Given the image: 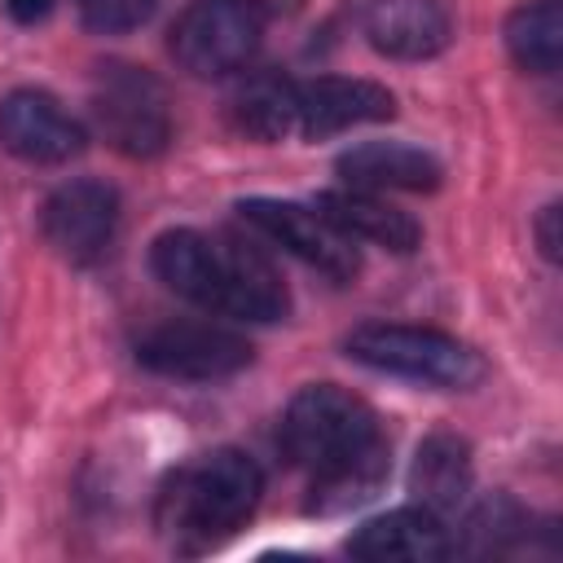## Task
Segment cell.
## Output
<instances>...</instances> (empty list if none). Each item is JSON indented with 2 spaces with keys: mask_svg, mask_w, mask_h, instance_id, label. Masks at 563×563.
Listing matches in <instances>:
<instances>
[{
  "mask_svg": "<svg viewBox=\"0 0 563 563\" xmlns=\"http://www.w3.org/2000/svg\"><path fill=\"white\" fill-rule=\"evenodd\" d=\"M282 453L312 475V510H347L378 493L387 479V435L378 413L334 383H308L282 413Z\"/></svg>",
  "mask_w": 563,
  "mask_h": 563,
  "instance_id": "obj_1",
  "label": "cell"
},
{
  "mask_svg": "<svg viewBox=\"0 0 563 563\" xmlns=\"http://www.w3.org/2000/svg\"><path fill=\"white\" fill-rule=\"evenodd\" d=\"M150 268L180 299L233 321L268 325L290 312V290L273 260L238 238L167 229L150 246Z\"/></svg>",
  "mask_w": 563,
  "mask_h": 563,
  "instance_id": "obj_2",
  "label": "cell"
},
{
  "mask_svg": "<svg viewBox=\"0 0 563 563\" xmlns=\"http://www.w3.org/2000/svg\"><path fill=\"white\" fill-rule=\"evenodd\" d=\"M260 497V462L242 449H211L163 475L154 497V528L176 554H207L246 528Z\"/></svg>",
  "mask_w": 563,
  "mask_h": 563,
  "instance_id": "obj_3",
  "label": "cell"
},
{
  "mask_svg": "<svg viewBox=\"0 0 563 563\" xmlns=\"http://www.w3.org/2000/svg\"><path fill=\"white\" fill-rule=\"evenodd\" d=\"M343 352L378 374H396L422 387L466 391L484 378V356L462 343L457 334L431 325H400V321H365L343 339Z\"/></svg>",
  "mask_w": 563,
  "mask_h": 563,
  "instance_id": "obj_4",
  "label": "cell"
},
{
  "mask_svg": "<svg viewBox=\"0 0 563 563\" xmlns=\"http://www.w3.org/2000/svg\"><path fill=\"white\" fill-rule=\"evenodd\" d=\"M92 119L101 136L128 158H154L172 141L167 88L145 66H128V62L101 66L92 84Z\"/></svg>",
  "mask_w": 563,
  "mask_h": 563,
  "instance_id": "obj_5",
  "label": "cell"
},
{
  "mask_svg": "<svg viewBox=\"0 0 563 563\" xmlns=\"http://www.w3.org/2000/svg\"><path fill=\"white\" fill-rule=\"evenodd\" d=\"M264 40V13L255 0H194L172 22V57L198 79H220L242 70Z\"/></svg>",
  "mask_w": 563,
  "mask_h": 563,
  "instance_id": "obj_6",
  "label": "cell"
},
{
  "mask_svg": "<svg viewBox=\"0 0 563 563\" xmlns=\"http://www.w3.org/2000/svg\"><path fill=\"white\" fill-rule=\"evenodd\" d=\"M251 352L255 347L238 330L216 321H163L132 343L136 365L163 378H185V383L233 378L238 369L251 365Z\"/></svg>",
  "mask_w": 563,
  "mask_h": 563,
  "instance_id": "obj_7",
  "label": "cell"
},
{
  "mask_svg": "<svg viewBox=\"0 0 563 563\" xmlns=\"http://www.w3.org/2000/svg\"><path fill=\"white\" fill-rule=\"evenodd\" d=\"M238 216H242V224L251 233L268 238L286 255H295L308 268L325 273L330 282H352L361 273L356 242L343 229H334L317 207L286 202V198H242L238 202Z\"/></svg>",
  "mask_w": 563,
  "mask_h": 563,
  "instance_id": "obj_8",
  "label": "cell"
},
{
  "mask_svg": "<svg viewBox=\"0 0 563 563\" xmlns=\"http://www.w3.org/2000/svg\"><path fill=\"white\" fill-rule=\"evenodd\" d=\"M114 229H119V194L92 176L57 185L40 207L44 242L70 264L101 260L114 242Z\"/></svg>",
  "mask_w": 563,
  "mask_h": 563,
  "instance_id": "obj_9",
  "label": "cell"
},
{
  "mask_svg": "<svg viewBox=\"0 0 563 563\" xmlns=\"http://www.w3.org/2000/svg\"><path fill=\"white\" fill-rule=\"evenodd\" d=\"M0 145L22 163L57 167L84 154L88 132L44 88H13L0 97Z\"/></svg>",
  "mask_w": 563,
  "mask_h": 563,
  "instance_id": "obj_10",
  "label": "cell"
},
{
  "mask_svg": "<svg viewBox=\"0 0 563 563\" xmlns=\"http://www.w3.org/2000/svg\"><path fill=\"white\" fill-rule=\"evenodd\" d=\"M396 114V97L374 79H347V75H317L295 79V132L308 141L339 136L361 123H383Z\"/></svg>",
  "mask_w": 563,
  "mask_h": 563,
  "instance_id": "obj_11",
  "label": "cell"
},
{
  "mask_svg": "<svg viewBox=\"0 0 563 563\" xmlns=\"http://www.w3.org/2000/svg\"><path fill=\"white\" fill-rule=\"evenodd\" d=\"M457 541L449 537L444 519L427 506L387 510L347 537V554L365 563H435V559H449Z\"/></svg>",
  "mask_w": 563,
  "mask_h": 563,
  "instance_id": "obj_12",
  "label": "cell"
},
{
  "mask_svg": "<svg viewBox=\"0 0 563 563\" xmlns=\"http://www.w3.org/2000/svg\"><path fill=\"white\" fill-rule=\"evenodd\" d=\"M453 35V18L444 0H369L365 40L396 62L435 57Z\"/></svg>",
  "mask_w": 563,
  "mask_h": 563,
  "instance_id": "obj_13",
  "label": "cell"
},
{
  "mask_svg": "<svg viewBox=\"0 0 563 563\" xmlns=\"http://www.w3.org/2000/svg\"><path fill=\"white\" fill-rule=\"evenodd\" d=\"M339 176L352 189H400V194H431L444 176L440 158L427 154L422 145H405V141H365L339 154Z\"/></svg>",
  "mask_w": 563,
  "mask_h": 563,
  "instance_id": "obj_14",
  "label": "cell"
},
{
  "mask_svg": "<svg viewBox=\"0 0 563 563\" xmlns=\"http://www.w3.org/2000/svg\"><path fill=\"white\" fill-rule=\"evenodd\" d=\"M317 211L343 229L352 242H374L383 251H396V255H409L418 242H422V229L409 211L391 207L383 194L374 189H325L317 198Z\"/></svg>",
  "mask_w": 563,
  "mask_h": 563,
  "instance_id": "obj_15",
  "label": "cell"
},
{
  "mask_svg": "<svg viewBox=\"0 0 563 563\" xmlns=\"http://www.w3.org/2000/svg\"><path fill=\"white\" fill-rule=\"evenodd\" d=\"M471 484H475V466H471V444L466 440H457L449 431H435L418 444L413 466H409V493H413L418 506H427L444 519L471 497Z\"/></svg>",
  "mask_w": 563,
  "mask_h": 563,
  "instance_id": "obj_16",
  "label": "cell"
},
{
  "mask_svg": "<svg viewBox=\"0 0 563 563\" xmlns=\"http://www.w3.org/2000/svg\"><path fill=\"white\" fill-rule=\"evenodd\" d=\"M506 48L532 75H554L563 62V0H523L506 18Z\"/></svg>",
  "mask_w": 563,
  "mask_h": 563,
  "instance_id": "obj_17",
  "label": "cell"
},
{
  "mask_svg": "<svg viewBox=\"0 0 563 563\" xmlns=\"http://www.w3.org/2000/svg\"><path fill=\"white\" fill-rule=\"evenodd\" d=\"M233 123L238 132L255 141H282L295 132V79L277 70L251 75L233 97Z\"/></svg>",
  "mask_w": 563,
  "mask_h": 563,
  "instance_id": "obj_18",
  "label": "cell"
},
{
  "mask_svg": "<svg viewBox=\"0 0 563 563\" xmlns=\"http://www.w3.org/2000/svg\"><path fill=\"white\" fill-rule=\"evenodd\" d=\"M528 519H523V510L510 501V497H493V501H484L479 510H471V519H466V550H479V554H493V550H501V541H510V537H519V528H523Z\"/></svg>",
  "mask_w": 563,
  "mask_h": 563,
  "instance_id": "obj_19",
  "label": "cell"
},
{
  "mask_svg": "<svg viewBox=\"0 0 563 563\" xmlns=\"http://www.w3.org/2000/svg\"><path fill=\"white\" fill-rule=\"evenodd\" d=\"M79 22L97 35H128L145 26L158 9V0H75Z\"/></svg>",
  "mask_w": 563,
  "mask_h": 563,
  "instance_id": "obj_20",
  "label": "cell"
},
{
  "mask_svg": "<svg viewBox=\"0 0 563 563\" xmlns=\"http://www.w3.org/2000/svg\"><path fill=\"white\" fill-rule=\"evenodd\" d=\"M4 9H9V18H13V22L35 26V22H44V18L57 9V0H4Z\"/></svg>",
  "mask_w": 563,
  "mask_h": 563,
  "instance_id": "obj_21",
  "label": "cell"
},
{
  "mask_svg": "<svg viewBox=\"0 0 563 563\" xmlns=\"http://www.w3.org/2000/svg\"><path fill=\"white\" fill-rule=\"evenodd\" d=\"M537 242H541V255L545 260H559V207L550 202L537 220Z\"/></svg>",
  "mask_w": 563,
  "mask_h": 563,
  "instance_id": "obj_22",
  "label": "cell"
}]
</instances>
